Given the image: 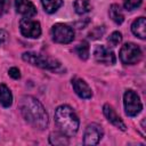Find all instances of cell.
Returning <instances> with one entry per match:
<instances>
[{
    "label": "cell",
    "mask_w": 146,
    "mask_h": 146,
    "mask_svg": "<svg viewBox=\"0 0 146 146\" xmlns=\"http://www.w3.org/2000/svg\"><path fill=\"white\" fill-rule=\"evenodd\" d=\"M108 15H110V18L116 23V24H122L123 21H124V16H123V13L120 8L119 5H112L110 7V10H108Z\"/></svg>",
    "instance_id": "cell-15"
},
{
    "label": "cell",
    "mask_w": 146,
    "mask_h": 146,
    "mask_svg": "<svg viewBox=\"0 0 146 146\" xmlns=\"http://www.w3.org/2000/svg\"><path fill=\"white\" fill-rule=\"evenodd\" d=\"M107 41H108V43H110L111 47H116V46H119V44L121 43V41H122V34H121L120 32L115 31V32H113V33L108 36Z\"/></svg>",
    "instance_id": "cell-20"
},
{
    "label": "cell",
    "mask_w": 146,
    "mask_h": 146,
    "mask_svg": "<svg viewBox=\"0 0 146 146\" xmlns=\"http://www.w3.org/2000/svg\"><path fill=\"white\" fill-rule=\"evenodd\" d=\"M72 86H73V89L75 91V94L80 97V98H83V99H89L91 98L92 96V90L91 88L88 86V83L81 79V78H73L72 79Z\"/></svg>",
    "instance_id": "cell-10"
},
{
    "label": "cell",
    "mask_w": 146,
    "mask_h": 146,
    "mask_svg": "<svg viewBox=\"0 0 146 146\" xmlns=\"http://www.w3.org/2000/svg\"><path fill=\"white\" fill-rule=\"evenodd\" d=\"M15 8L24 17H33L36 14V8L30 0H15Z\"/></svg>",
    "instance_id": "cell-12"
},
{
    "label": "cell",
    "mask_w": 146,
    "mask_h": 146,
    "mask_svg": "<svg viewBox=\"0 0 146 146\" xmlns=\"http://www.w3.org/2000/svg\"><path fill=\"white\" fill-rule=\"evenodd\" d=\"M8 74L13 78V79H19L21 78V73H19V70L17 67H11L9 71H8Z\"/></svg>",
    "instance_id": "cell-24"
},
{
    "label": "cell",
    "mask_w": 146,
    "mask_h": 146,
    "mask_svg": "<svg viewBox=\"0 0 146 146\" xmlns=\"http://www.w3.org/2000/svg\"><path fill=\"white\" fill-rule=\"evenodd\" d=\"M103 112H104V115L106 116V119H107L113 125H115L116 128H119V129L122 130V131H125L127 127H125L124 122H123L122 119L116 114L115 110H114L111 105L105 104V105L103 106Z\"/></svg>",
    "instance_id": "cell-11"
},
{
    "label": "cell",
    "mask_w": 146,
    "mask_h": 146,
    "mask_svg": "<svg viewBox=\"0 0 146 146\" xmlns=\"http://www.w3.org/2000/svg\"><path fill=\"white\" fill-rule=\"evenodd\" d=\"M19 110L25 119L32 127L43 130L47 128L49 119L43 105L32 96H23L19 100Z\"/></svg>",
    "instance_id": "cell-1"
},
{
    "label": "cell",
    "mask_w": 146,
    "mask_h": 146,
    "mask_svg": "<svg viewBox=\"0 0 146 146\" xmlns=\"http://www.w3.org/2000/svg\"><path fill=\"white\" fill-rule=\"evenodd\" d=\"M74 9L78 14L82 15L91 10V3L89 0H75L74 1Z\"/></svg>",
    "instance_id": "cell-17"
},
{
    "label": "cell",
    "mask_w": 146,
    "mask_h": 146,
    "mask_svg": "<svg viewBox=\"0 0 146 146\" xmlns=\"http://www.w3.org/2000/svg\"><path fill=\"white\" fill-rule=\"evenodd\" d=\"M0 104L3 107H9L13 104V95H11V91L3 83L0 84Z\"/></svg>",
    "instance_id": "cell-14"
},
{
    "label": "cell",
    "mask_w": 146,
    "mask_h": 146,
    "mask_svg": "<svg viewBox=\"0 0 146 146\" xmlns=\"http://www.w3.org/2000/svg\"><path fill=\"white\" fill-rule=\"evenodd\" d=\"M55 121L60 132L67 137H73L79 129V117L68 105H62L55 111Z\"/></svg>",
    "instance_id": "cell-2"
},
{
    "label": "cell",
    "mask_w": 146,
    "mask_h": 146,
    "mask_svg": "<svg viewBox=\"0 0 146 146\" xmlns=\"http://www.w3.org/2000/svg\"><path fill=\"white\" fill-rule=\"evenodd\" d=\"M49 140H50V144H54V145H67L68 144L67 136L64 135L63 132H60V133H58V132L51 133L50 137H49Z\"/></svg>",
    "instance_id": "cell-18"
},
{
    "label": "cell",
    "mask_w": 146,
    "mask_h": 146,
    "mask_svg": "<svg viewBox=\"0 0 146 146\" xmlns=\"http://www.w3.org/2000/svg\"><path fill=\"white\" fill-rule=\"evenodd\" d=\"M123 104H124L125 114L129 116H136L143 110V104H141L139 95L131 89H129L124 92Z\"/></svg>",
    "instance_id": "cell-4"
},
{
    "label": "cell",
    "mask_w": 146,
    "mask_h": 146,
    "mask_svg": "<svg viewBox=\"0 0 146 146\" xmlns=\"http://www.w3.org/2000/svg\"><path fill=\"white\" fill-rule=\"evenodd\" d=\"M119 55H120V59L123 64L133 65V64H136L140 60L141 50L137 44H135L132 42H129V43H125V44L122 46Z\"/></svg>",
    "instance_id": "cell-5"
},
{
    "label": "cell",
    "mask_w": 146,
    "mask_h": 146,
    "mask_svg": "<svg viewBox=\"0 0 146 146\" xmlns=\"http://www.w3.org/2000/svg\"><path fill=\"white\" fill-rule=\"evenodd\" d=\"M23 59L34 66L41 67V68H46V70H51V71H56L58 68H60V63L54 58L50 57H46L43 55L36 54V52H24L22 55Z\"/></svg>",
    "instance_id": "cell-3"
},
{
    "label": "cell",
    "mask_w": 146,
    "mask_h": 146,
    "mask_svg": "<svg viewBox=\"0 0 146 146\" xmlns=\"http://www.w3.org/2000/svg\"><path fill=\"white\" fill-rule=\"evenodd\" d=\"M19 30L21 33L26 38L36 39L41 35V26L40 23L36 21L31 19L30 17H24L19 22Z\"/></svg>",
    "instance_id": "cell-7"
},
{
    "label": "cell",
    "mask_w": 146,
    "mask_h": 146,
    "mask_svg": "<svg viewBox=\"0 0 146 146\" xmlns=\"http://www.w3.org/2000/svg\"><path fill=\"white\" fill-rule=\"evenodd\" d=\"M10 1L9 0H0V17L9 9Z\"/></svg>",
    "instance_id": "cell-23"
},
{
    "label": "cell",
    "mask_w": 146,
    "mask_h": 146,
    "mask_svg": "<svg viewBox=\"0 0 146 146\" xmlns=\"http://www.w3.org/2000/svg\"><path fill=\"white\" fill-rule=\"evenodd\" d=\"M94 57L98 63L105 64V65H113L116 62L114 52L110 48L102 46V44L96 46V48L94 50Z\"/></svg>",
    "instance_id": "cell-8"
},
{
    "label": "cell",
    "mask_w": 146,
    "mask_h": 146,
    "mask_svg": "<svg viewBox=\"0 0 146 146\" xmlns=\"http://www.w3.org/2000/svg\"><path fill=\"white\" fill-rule=\"evenodd\" d=\"M51 36L57 43H70L74 39V31L71 26L58 23L51 27Z\"/></svg>",
    "instance_id": "cell-6"
},
{
    "label": "cell",
    "mask_w": 146,
    "mask_h": 146,
    "mask_svg": "<svg viewBox=\"0 0 146 146\" xmlns=\"http://www.w3.org/2000/svg\"><path fill=\"white\" fill-rule=\"evenodd\" d=\"M104 32H105L104 26H97V27H95V29L89 33V38H90V39H99V38H102V35L104 34Z\"/></svg>",
    "instance_id": "cell-22"
},
{
    "label": "cell",
    "mask_w": 146,
    "mask_h": 146,
    "mask_svg": "<svg viewBox=\"0 0 146 146\" xmlns=\"http://www.w3.org/2000/svg\"><path fill=\"white\" fill-rule=\"evenodd\" d=\"M131 31L136 36L144 40L146 38V19H145V17H139V18L135 19L131 25Z\"/></svg>",
    "instance_id": "cell-13"
},
{
    "label": "cell",
    "mask_w": 146,
    "mask_h": 146,
    "mask_svg": "<svg viewBox=\"0 0 146 146\" xmlns=\"http://www.w3.org/2000/svg\"><path fill=\"white\" fill-rule=\"evenodd\" d=\"M103 137V129L100 125L96 123H91L87 127L83 136V144L84 145H96Z\"/></svg>",
    "instance_id": "cell-9"
},
{
    "label": "cell",
    "mask_w": 146,
    "mask_h": 146,
    "mask_svg": "<svg viewBox=\"0 0 146 146\" xmlns=\"http://www.w3.org/2000/svg\"><path fill=\"white\" fill-rule=\"evenodd\" d=\"M41 3L48 14H52L62 6L63 0H41Z\"/></svg>",
    "instance_id": "cell-16"
},
{
    "label": "cell",
    "mask_w": 146,
    "mask_h": 146,
    "mask_svg": "<svg viewBox=\"0 0 146 146\" xmlns=\"http://www.w3.org/2000/svg\"><path fill=\"white\" fill-rule=\"evenodd\" d=\"M6 38H7V34H6V32H5V31H2V30H0V46H1V44L5 42Z\"/></svg>",
    "instance_id": "cell-25"
},
{
    "label": "cell",
    "mask_w": 146,
    "mask_h": 146,
    "mask_svg": "<svg viewBox=\"0 0 146 146\" xmlns=\"http://www.w3.org/2000/svg\"><path fill=\"white\" fill-rule=\"evenodd\" d=\"M75 52L81 59L86 60L89 57V44H88V42L82 41L80 44H78L76 48H75Z\"/></svg>",
    "instance_id": "cell-19"
},
{
    "label": "cell",
    "mask_w": 146,
    "mask_h": 146,
    "mask_svg": "<svg viewBox=\"0 0 146 146\" xmlns=\"http://www.w3.org/2000/svg\"><path fill=\"white\" fill-rule=\"evenodd\" d=\"M143 0H124V8L127 10H133L141 5Z\"/></svg>",
    "instance_id": "cell-21"
}]
</instances>
